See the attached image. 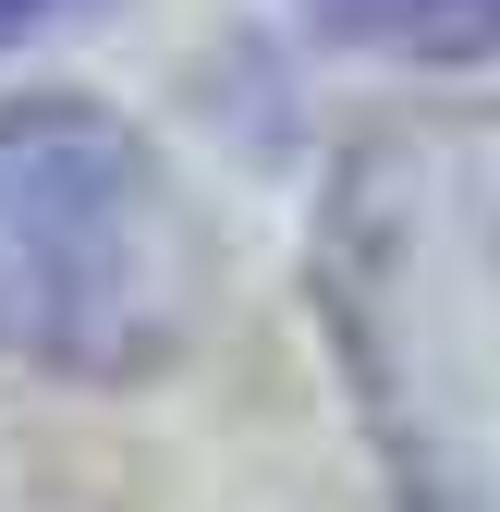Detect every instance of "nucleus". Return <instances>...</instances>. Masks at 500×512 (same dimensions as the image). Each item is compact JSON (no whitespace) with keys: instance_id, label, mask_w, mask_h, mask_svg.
Listing matches in <instances>:
<instances>
[{"instance_id":"20e7f679","label":"nucleus","mask_w":500,"mask_h":512,"mask_svg":"<svg viewBox=\"0 0 500 512\" xmlns=\"http://www.w3.org/2000/svg\"><path fill=\"white\" fill-rule=\"evenodd\" d=\"M37 13H49V0H0V37H25V25H37Z\"/></svg>"},{"instance_id":"7ed1b4c3","label":"nucleus","mask_w":500,"mask_h":512,"mask_svg":"<svg viewBox=\"0 0 500 512\" xmlns=\"http://www.w3.org/2000/svg\"><path fill=\"white\" fill-rule=\"evenodd\" d=\"M305 13L379 61H488L500 49V0H305Z\"/></svg>"},{"instance_id":"f03ea898","label":"nucleus","mask_w":500,"mask_h":512,"mask_svg":"<svg viewBox=\"0 0 500 512\" xmlns=\"http://www.w3.org/2000/svg\"><path fill=\"white\" fill-rule=\"evenodd\" d=\"M208 305V232L171 159L86 98L0 110V354L147 378Z\"/></svg>"},{"instance_id":"f257e3e1","label":"nucleus","mask_w":500,"mask_h":512,"mask_svg":"<svg viewBox=\"0 0 500 512\" xmlns=\"http://www.w3.org/2000/svg\"><path fill=\"white\" fill-rule=\"evenodd\" d=\"M318 317L403 512H500V98L391 110L318 196Z\"/></svg>"}]
</instances>
